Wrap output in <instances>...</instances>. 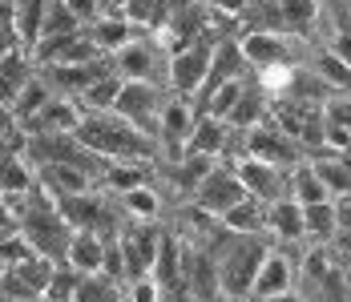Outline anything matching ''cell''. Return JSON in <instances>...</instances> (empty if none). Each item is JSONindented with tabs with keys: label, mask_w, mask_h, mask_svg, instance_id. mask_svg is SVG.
Segmentation results:
<instances>
[{
	"label": "cell",
	"mask_w": 351,
	"mask_h": 302,
	"mask_svg": "<svg viewBox=\"0 0 351 302\" xmlns=\"http://www.w3.org/2000/svg\"><path fill=\"white\" fill-rule=\"evenodd\" d=\"M77 141L109 162H154L158 158V141L141 134L138 125H130L121 113H85L77 125Z\"/></svg>",
	"instance_id": "obj_1"
},
{
	"label": "cell",
	"mask_w": 351,
	"mask_h": 302,
	"mask_svg": "<svg viewBox=\"0 0 351 302\" xmlns=\"http://www.w3.org/2000/svg\"><path fill=\"white\" fill-rule=\"evenodd\" d=\"M214 258H218V282H222V294L234 302H246L250 294V282L263 266V258L271 254V246H263L258 234H230L222 246H210Z\"/></svg>",
	"instance_id": "obj_2"
},
{
	"label": "cell",
	"mask_w": 351,
	"mask_h": 302,
	"mask_svg": "<svg viewBox=\"0 0 351 302\" xmlns=\"http://www.w3.org/2000/svg\"><path fill=\"white\" fill-rule=\"evenodd\" d=\"M214 45L218 40H190L186 49L170 53V68H166V85L174 89L178 97H198L206 77H210V61H214Z\"/></svg>",
	"instance_id": "obj_3"
},
{
	"label": "cell",
	"mask_w": 351,
	"mask_h": 302,
	"mask_svg": "<svg viewBox=\"0 0 351 302\" xmlns=\"http://www.w3.org/2000/svg\"><path fill=\"white\" fill-rule=\"evenodd\" d=\"M303 145L295 141V137L279 129L271 117L263 121V125H254V129H246V145H243V158H254V162H267V166H279V169H291L303 162Z\"/></svg>",
	"instance_id": "obj_4"
},
{
	"label": "cell",
	"mask_w": 351,
	"mask_h": 302,
	"mask_svg": "<svg viewBox=\"0 0 351 302\" xmlns=\"http://www.w3.org/2000/svg\"><path fill=\"white\" fill-rule=\"evenodd\" d=\"M166 101L162 97V89L154 85V81H125L121 85V97H117V109L113 113H121L130 125H138L141 134H149L158 141V129H162V109H166ZM162 145V141H158Z\"/></svg>",
	"instance_id": "obj_5"
},
{
	"label": "cell",
	"mask_w": 351,
	"mask_h": 302,
	"mask_svg": "<svg viewBox=\"0 0 351 302\" xmlns=\"http://www.w3.org/2000/svg\"><path fill=\"white\" fill-rule=\"evenodd\" d=\"M243 198H250V194H246L239 169H234V166H214L210 173L202 177V186L194 190L190 205H198V210H202V214H210V218H222L230 205H239Z\"/></svg>",
	"instance_id": "obj_6"
},
{
	"label": "cell",
	"mask_w": 351,
	"mask_h": 302,
	"mask_svg": "<svg viewBox=\"0 0 351 302\" xmlns=\"http://www.w3.org/2000/svg\"><path fill=\"white\" fill-rule=\"evenodd\" d=\"M113 238H117V250H121V262H125V278H141V274L154 270L158 246H162V230H158L154 222L121 226Z\"/></svg>",
	"instance_id": "obj_7"
},
{
	"label": "cell",
	"mask_w": 351,
	"mask_h": 302,
	"mask_svg": "<svg viewBox=\"0 0 351 302\" xmlns=\"http://www.w3.org/2000/svg\"><path fill=\"white\" fill-rule=\"evenodd\" d=\"M113 68L125 81H158V68H170V53L162 49V40L154 33H141L113 57Z\"/></svg>",
	"instance_id": "obj_8"
},
{
	"label": "cell",
	"mask_w": 351,
	"mask_h": 302,
	"mask_svg": "<svg viewBox=\"0 0 351 302\" xmlns=\"http://www.w3.org/2000/svg\"><path fill=\"white\" fill-rule=\"evenodd\" d=\"M243 57L254 73L263 68H291L295 65V45L287 33H243Z\"/></svg>",
	"instance_id": "obj_9"
},
{
	"label": "cell",
	"mask_w": 351,
	"mask_h": 302,
	"mask_svg": "<svg viewBox=\"0 0 351 302\" xmlns=\"http://www.w3.org/2000/svg\"><path fill=\"white\" fill-rule=\"evenodd\" d=\"M234 169H239V177H243L246 194L258 198L263 205H271V201H279V198L291 194V173L279 169V166H267V162H254V158H239Z\"/></svg>",
	"instance_id": "obj_10"
},
{
	"label": "cell",
	"mask_w": 351,
	"mask_h": 302,
	"mask_svg": "<svg viewBox=\"0 0 351 302\" xmlns=\"http://www.w3.org/2000/svg\"><path fill=\"white\" fill-rule=\"evenodd\" d=\"M81 117H85V109H81V101L73 97H49V105L33 113L21 129L25 137H49V134H77V125H81Z\"/></svg>",
	"instance_id": "obj_11"
},
{
	"label": "cell",
	"mask_w": 351,
	"mask_h": 302,
	"mask_svg": "<svg viewBox=\"0 0 351 302\" xmlns=\"http://www.w3.org/2000/svg\"><path fill=\"white\" fill-rule=\"evenodd\" d=\"M85 33H89V40L97 45V53L101 57H117L130 40H138L141 33H149V29H138L134 21H125L121 12H101L97 21H89L85 25Z\"/></svg>",
	"instance_id": "obj_12"
},
{
	"label": "cell",
	"mask_w": 351,
	"mask_h": 302,
	"mask_svg": "<svg viewBox=\"0 0 351 302\" xmlns=\"http://www.w3.org/2000/svg\"><path fill=\"white\" fill-rule=\"evenodd\" d=\"M234 134H239V129H234L230 121L210 117V113H198V121H194V129H190V141H186L182 158H186V153H202V158H226V149H230Z\"/></svg>",
	"instance_id": "obj_13"
},
{
	"label": "cell",
	"mask_w": 351,
	"mask_h": 302,
	"mask_svg": "<svg viewBox=\"0 0 351 302\" xmlns=\"http://www.w3.org/2000/svg\"><path fill=\"white\" fill-rule=\"evenodd\" d=\"M282 290H295V258H287L282 250H271L254 274L246 299H267V294H282Z\"/></svg>",
	"instance_id": "obj_14"
},
{
	"label": "cell",
	"mask_w": 351,
	"mask_h": 302,
	"mask_svg": "<svg viewBox=\"0 0 351 302\" xmlns=\"http://www.w3.org/2000/svg\"><path fill=\"white\" fill-rule=\"evenodd\" d=\"M194 121H198V109H190V97H170V101H166V109H162V129H158V141H162V145H170L178 158H182V149H186V141H190Z\"/></svg>",
	"instance_id": "obj_15"
},
{
	"label": "cell",
	"mask_w": 351,
	"mask_h": 302,
	"mask_svg": "<svg viewBox=\"0 0 351 302\" xmlns=\"http://www.w3.org/2000/svg\"><path fill=\"white\" fill-rule=\"evenodd\" d=\"M106 250L109 238L97 234V230H73L69 250H65V266H73L77 274H97L106 266Z\"/></svg>",
	"instance_id": "obj_16"
},
{
	"label": "cell",
	"mask_w": 351,
	"mask_h": 302,
	"mask_svg": "<svg viewBox=\"0 0 351 302\" xmlns=\"http://www.w3.org/2000/svg\"><path fill=\"white\" fill-rule=\"evenodd\" d=\"M267 230L275 234V242H287V246L303 242V238H307V226H303V201H295L291 194L279 198V201H271V205H267Z\"/></svg>",
	"instance_id": "obj_17"
},
{
	"label": "cell",
	"mask_w": 351,
	"mask_h": 302,
	"mask_svg": "<svg viewBox=\"0 0 351 302\" xmlns=\"http://www.w3.org/2000/svg\"><path fill=\"white\" fill-rule=\"evenodd\" d=\"M36 73V61L25 53V49H16V53H8V57H0V101L4 105H12L16 93L29 85V77Z\"/></svg>",
	"instance_id": "obj_18"
},
{
	"label": "cell",
	"mask_w": 351,
	"mask_h": 302,
	"mask_svg": "<svg viewBox=\"0 0 351 302\" xmlns=\"http://www.w3.org/2000/svg\"><path fill=\"white\" fill-rule=\"evenodd\" d=\"M311 166L331 198H351V162L343 153H319Z\"/></svg>",
	"instance_id": "obj_19"
},
{
	"label": "cell",
	"mask_w": 351,
	"mask_h": 302,
	"mask_svg": "<svg viewBox=\"0 0 351 302\" xmlns=\"http://www.w3.org/2000/svg\"><path fill=\"white\" fill-rule=\"evenodd\" d=\"M218 222H222L230 234H263V230H267V205L258 198H243L239 205H230Z\"/></svg>",
	"instance_id": "obj_20"
},
{
	"label": "cell",
	"mask_w": 351,
	"mask_h": 302,
	"mask_svg": "<svg viewBox=\"0 0 351 302\" xmlns=\"http://www.w3.org/2000/svg\"><path fill=\"white\" fill-rule=\"evenodd\" d=\"M121 85H125V77L113 68L106 77H97L77 101H81L85 113H113V109H117V97H121Z\"/></svg>",
	"instance_id": "obj_21"
},
{
	"label": "cell",
	"mask_w": 351,
	"mask_h": 302,
	"mask_svg": "<svg viewBox=\"0 0 351 302\" xmlns=\"http://www.w3.org/2000/svg\"><path fill=\"white\" fill-rule=\"evenodd\" d=\"M125 290H130V282H121V278H113L106 270H97V274H81L77 302H125Z\"/></svg>",
	"instance_id": "obj_22"
},
{
	"label": "cell",
	"mask_w": 351,
	"mask_h": 302,
	"mask_svg": "<svg viewBox=\"0 0 351 302\" xmlns=\"http://www.w3.org/2000/svg\"><path fill=\"white\" fill-rule=\"evenodd\" d=\"M311 68L319 73V81H323L331 93H351V65L339 57V53L319 49L315 57H311Z\"/></svg>",
	"instance_id": "obj_23"
},
{
	"label": "cell",
	"mask_w": 351,
	"mask_h": 302,
	"mask_svg": "<svg viewBox=\"0 0 351 302\" xmlns=\"http://www.w3.org/2000/svg\"><path fill=\"white\" fill-rule=\"evenodd\" d=\"M117 12H121L125 21H134L138 29H149V33H158V29L170 21V4H166V0H121Z\"/></svg>",
	"instance_id": "obj_24"
},
{
	"label": "cell",
	"mask_w": 351,
	"mask_h": 302,
	"mask_svg": "<svg viewBox=\"0 0 351 302\" xmlns=\"http://www.w3.org/2000/svg\"><path fill=\"white\" fill-rule=\"evenodd\" d=\"M303 226H307V238L311 242H331L339 234V222H335V198H323L303 205Z\"/></svg>",
	"instance_id": "obj_25"
},
{
	"label": "cell",
	"mask_w": 351,
	"mask_h": 302,
	"mask_svg": "<svg viewBox=\"0 0 351 302\" xmlns=\"http://www.w3.org/2000/svg\"><path fill=\"white\" fill-rule=\"evenodd\" d=\"M49 97H57V93H53V85H49L40 73H33V77H29V85H25V89L16 93V101H12V113H16V121L25 125L33 113H40V109L49 105Z\"/></svg>",
	"instance_id": "obj_26"
},
{
	"label": "cell",
	"mask_w": 351,
	"mask_h": 302,
	"mask_svg": "<svg viewBox=\"0 0 351 302\" xmlns=\"http://www.w3.org/2000/svg\"><path fill=\"white\" fill-rule=\"evenodd\" d=\"M121 210H125L130 222H158V214H162V198H158V190L138 186V190L121 194Z\"/></svg>",
	"instance_id": "obj_27"
},
{
	"label": "cell",
	"mask_w": 351,
	"mask_h": 302,
	"mask_svg": "<svg viewBox=\"0 0 351 302\" xmlns=\"http://www.w3.org/2000/svg\"><path fill=\"white\" fill-rule=\"evenodd\" d=\"M97 57H101V53H97V45H93V40H89V33L81 29V33L69 36V40H65V45H61V49H57L45 65H93Z\"/></svg>",
	"instance_id": "obj_28"
},
{
	"label": "cell",
	"mask_w": 351,
	"mask_h": 302,
	"mask_svg": "<svg viewBox=\"0 0 351 302\" xmlns=\"http://www.w3.org/2000/svg\"><path fill=\"white\" fill-rule=\"evenodd\" d=\"M291 198L303 201V205L331 198V194L323 190V181H319V173H315V166H311V162H299V166L291 169Z\"/></svg>",
	"instance_id": "obj_29"
},
{
	"label": "cell",
	"mask_w": 351,
	"mask_h": 302,
	"mask_svg": "<svg viewBox=\"0 0 351 302\" xmlns=\"http://www.w3.org/2000/svg\"><path fill=\"white\" fill-rule=\"evenodd\" d=\"M319 16V0H279V21L282 33H307Z\"/></svg>",
	"instance_id": "obj_30"
},
{
	"label": "cell",
	"mask_w": 351,
	"mask_h": 302,
	"mask_svg": "<svg viewBox=\"0 0 351 302\" xmlns=\"http://www.w3.org/2000/svg\"><path fill=\"white\" fill-rule=\"evenodd\" d=\"M77 286H81V274L65 262H57L49 286H45V302H77Z\"/></svg>",
	"instance_id": "obj_31"
},
{
	"label": "cell",
	"mask_w": 351,
	"mask_h": 302,
	"mask_svg": "<svg viewBox=\"0 0 351 302\" xmlns=\"http://www.w3.org/2000/svg\"><path fill=\"white\" fill-rule=\"evenodd\" d=\"M21 49V33H16V8L12 0H0V57Z\"/></svg>",
	"instance_id": "obj_32"
},
{
	"label": "cell",
	"mask_w": 351,
	"mask_h": 302,
	"mask_svg": "<svg viewBox=\"0 0 351 302\" xmlns=\"http://www.w3.org/2000/svg\"><path fill=\"white\" fill-rule=\"evenodd\" d=\"M125 302H166V290H162V282L154 274H141V278H130Z\"/></svg>",
	"instance_id": "obj_33"
},
{
	"label": "cell",
	"mask_w": 351,
	"mask_h": 302,
	"mask_svg": "<svg viewBox=\"0 0 351 302\" xmlns=\"http://www.w3.org/2000/svg\"><path fill=\"white\" fill-rule=\"evenodd\" d=\"M69 4V12L81 21V25H89V21H97L101 12H106V4L101 0H65Z\"/></svg>",
	"instance_id": "obj_34"
},
{
	"label": "cell",
	"mask_w": 351,
	"mask_h": 302,
	"mask_svg": "<svg viewBox=\"0 0 351 302\" xmlns=\"http://www.w3.org/2000/svg\"><path fill=\"white\" fill-rule=\"evenodd\" d=\"M327 49H331V53H339V57H343V61L351 65V25H339V29H335V36H331V45H327Z\"/></svg>",
	"instance_id": "obj_35"
},
{
	"label": "cell",
	"mask_w": 351,
	"mask_h": 302,
	"mask_svg": "<svg viewBox=\"0 0 351 302\" xmlns=\"http://www.w3.org/2000/svg\"><path fill=\"white\" fill-rule=\"evenodd\" d=\"M16 129H21V121H16L12 105H4V101H0V141H4V137H12Z\"/></svg>",
	"instance_id": "obj_36"
},
{
	"label": "cell",
	"mask_w": 351,
	"mask_h": 302,
	"mask_svg": "<svg viewBox=\"0 0 351 302\" xmlns=\"http://www.w3.org/2000/svg\"><path fill=\"white\" fill-rule=\"evenodd\" d=\"M335 222L339 230H351V198H335Z\"/></svg>",
	"instance_id": "obj_37"
},
{
	"label": "cell",
	"mask_w": 351,
	"mask_h": 302,
	"mask_svg": "<svg viewBox=\"0 0 351 302\" xmlns=\"http://www.w3.org/2000/svg\"><path fill=\"white\" fill-rule=\"evenodd\" d=\"M246 302H307L299 290H282V294H267V299H246Z\"/></svg>",
	"instance_id": "obj_38"
},
{
	"label": "cell",
	"mask_w": 351,
	"mask_h": 302,
	"mask_svg": "<svg viewBox=\"0 0 351 302\" xmlns=\"http://www.w3.org/2000/svg\"><path fill=\"white\" fill-rule=\"evenodd\" d=\"M4 278H8V262L0 258V286H4Z\"/></svg>",
	"instance_id": "obj_39"
},
{
	"label": "cell",
	"mask_w": 351,
	"mask_h": 302,
	"mask_svg": "<svg viewBox=\"0 0 351 302\" xmlns=\"http://www.w3.org/2000/svg\"><path fill=\"white\" fill-rule=\"evenodd\" d=\"M101 4H106V12H117V4H121V0H101Z\"/></svg>",
	"instance_id": "obj_40"
}]
</instances>
